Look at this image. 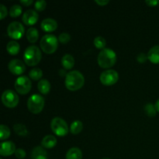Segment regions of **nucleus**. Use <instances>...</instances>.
Returning a JSON list of instances; mask_svg holds the SVG:
<instances>
[{
  "label": "nucleus",
  "mask_w": 159,
  "mask_h": 159,
  "mask_svg": "<svg viewBox=\"0 0 159 159\" xmlns=\"http://www.w3.org/2000/svg\"><path fill=\"white\" fill-rule=\"evenodd\" d=\"M102 159H110V158H102Z\"/></svg>",
  "instance_id": "ea45409f"
},
{
  "label": "nucleus",
  "mask_w": 159,
  "mask_h": 159,
  "mask_svg": "<svg viewBox=\"0 0 159 159\" xmlns=\"http://www.w3.org/2000/svg\"><path fill=\"white\" fill-rule=\"evenodd\" d=\"M31 159H48V154L42 146H36L31 152Z\"/></svg>",
  "instance_id": "2eb2a0df"
},
{
  "label": "nucleus",
  "mask_w": 159,
  "mask_h": 159,
  "mask_svg": "<svg viewBox=\"0 0 159 159\" xmlns=\"http://www.w3.org/2000/svg\"><path fill=\"white\" fill-rule=\"evenodd\" d=\"M148 58V55H146L144 53H141V54H138V56L137 57V60L138 61V62L140 63H144V62L147 61Z\"/></svg>",
  "instance_id": "72a5a7b5"
},
{
  "label": "nucleus",
  "mask_w": 159,
  "mask_h": 159,
  "mask_svg": "<svg viewBox=\"0 0 159 159\" xmlns=\"http://www.w3.org/2000/svg\"><path fill=\"white\" fill-rule=\"evenodd\" d=\"M14 154H15L16 157L19 159H23L26 157V152L23 148H17Z\"/></svg>",
  "instance_id": "2f4dec72"
},
{
  "label": "nucleus",
  "mask_w": 159,
  "mask_h": 159,
  "mask_svg": "<svg viewBox=\"0 0 159 159\" xmlns=\"http://www.w3.org/2000/svg\"><path fill=\"white\" fill-rule=\"evenodd\" d=\"M20 44L16 41H15V40H11V41H9L7 43V46H6V50L12 55H16V54H18L19 51H20Z\"/></svg>",
  "instance_id": "4be33fe9"
},
{
  "label": "nucleus",
  "mask_w": 159,
  "mask_h": 159,
  "mask_svg": "<svg viewBox=\"0 0 159 159\" xmlns=\"http://www.w3.org/2000/svg\"><path fill=\"white\" fill-rule=\"evenodd\" d=\"M93 43L94 45L96 46V48H99V49H104L105 48L106 44H107V41H106L105 38L101 36H98L93 40Z\"/></svg>",
  "instance_id": "bb28decb"
},
{
  "label": "nucleus",
  "mask_w": 159,
  "mask_h": 159,
  "mask_svg": "<svg viewBox=\"0 0 159 159\" xmlns=\"http://www.w3.org/2000/svg\"><path fill=\"white\" fill-rule=\"evenodd\" d=\"M0 159H2V158H0Z\"/></svg>",
  "instance_id": "a19ab883"
},
{
  "label": "nucleus",
  "mask_w": 159,
  "mask_h": 159,
  "mask_svg": "<svg viewBox=\"0 0 159 159\" xmlns=\"http://www.w3.org/2000/svg\"><path fill=\"white\" fill-rule=\"evenodd\" d=\"M14 86H15L16 90L19 93L24 95L27 94L30 91L32 84H31L30 79L27 76L22 75L17 78L15 84H14Z\"/></svg>",
  "instance_id": "1a4fd4ad"
},
{
  "label": "nucleus",
  "mask_w": 159,
  "mask_h": 159,
  "mask_svg": "<svg viewBox=\"0 0 159 159\" xmlns=\"http://www.w3.org/2000/svg\"><path fill=\"white\" fill-rule=\"evenodd\" d=\"M39 15L37 11L34 9H28L23 13V22L27 26H32L34 25L38 20Z\"/></svg>",
  "instance_id": "f8f14e48"
},
{
  "label": "nucleus",
  "mask_w": 159,
  "mask_h": 159,
  "mask_svg": "<svg viewBox=\"0 0 159 159\" xmlns=\"http://www.w3.org/2000/svg\"><path fill=\"white\" fill-rule=\"evenodd\" d=\"M40 44L43 52L52 54L57 50L58 46V39L54 34H45L40 40Z\"/></svg>",
  "instance_id": "20e7f679"
},
{
  "label": "nucleus",
  "mask_w": 159,
  "mask_h": 159,
  "mask_svg": "<svg viewBox=\"0 0 159 159\" xmlns=\"http://www.w3.org/2000/svg\"><path fill=\"white\" fill-rule=\"evenodd\" d=\"M38 90L43 95H46L51 90V83L48 79H40L37 83Z\"/></svg>",
  "instance_id": "aec40b11"
},
{
  "label": "nucleus",
  "mask_w": 159,
  "mask_h": 159,
  "mask_svg": "<svg viewBox=\"0 0 159 159\" xmlns=\"http://www.w3.org/2000/svg\"><path fill=\"white\" fill-rule=\"evenodd\" d=\"M20 2L24 5V6H28L32 4L33 0H20Z\"/></svg>",
  "instance_id": "e433bc0d"
},
{
  "label": "nucleus",
  "mask_w": 159,
  "mask_h": 159,
  "mask_svg": "<svg viewBox=\"0 0 159 159\" xmlns=\"http://www.w3.org/2000/svg\"><path fill=\"white\" fill-rule=\"evenodd\" d=\"M145 110L146 113L149 116H155L156 115V109H155V105L152 103H148L147 105L145 106Z\"/></svg>",
  "instance_id": "c85d7f7f"
},
{
  "label": "nucleus",
  "mask_w": 159,
  "mask_h": 159,
  "mask_svg": "<svg viewBox=\"0 0 159 159\" xmlns=\"http://www.w3.org/2000/svg\"><path fill=\"white\" fill-rule=\"evenodd\" d=\"M45 101L43 96L40 94H34L30 96L27 101V107L33 113H40L44 107Z\"/></svg>",
  "instance_id": "39448f33"
},
{
  "label": "nucleus",
  "mask_w": 159,
  "mask_h": 159,
  "mask_svg": "<svg viewBox=\"0 0 159 159\" xmlns=\"http://www.w3.org/2000/svg\"><path fill=\"white\" fill-rule=\"evenodd\" d=\"M22 12V7L20 5L15 4L10 7L9 10V15L12 17H17L21 14Z\"/></svg>",
  "instance_id": "cd10ccee"
},
{
  "label": "nucleus",
  "mask_w": 159,
  "mask_h": 159,
  "mask_svg": "<svg viewBox=\"0 0 159 159\" xmlns=\"http://www.w3.org/2000/svg\"><path fill=\"white\" fill-rule=\"evenodd\" d=\"M34 6H35V9L37 11H42L46 8L47 2L44 0H37V1L35 2Z\"/></svg>",
  "instance_id": "7c9ffc66"
},
{
  "label": "nucleus",
  "mask_w": 159,
  "mask_h": 159,
  "mask_svg": "<svg viewBox=\"0 0 159 159\" xmlns=\"http://www.w3.org/2000/svg\"><path fill=\"white\" fill-rule=\"evenodd\" d=\"M56 144H57V139L55 137L51 134L46 135L43 137L41 141V145L44 148H52Z\"/></svg>",
  "instance_id": "f3484780"
},
{
  "label": "nucleus",
  "mask_w": 159,
  "mask_h": 159,
  "mask_svg": "<svg viewBox=\"0 0 159 159\" xmlns=\"http://www.w3.org/2000/svg\"><path fill=\"white\" fill-rule=\"evenodd\" d=\"M82 128H83V124H82V121L75 120L71 123V127H70V131L73 134H78L82 131Z\"/></svg>",
  "instance_id": "b1692460"
},
{
  "label": "nucleus",
  "mask_w": 159,
  "mask_h": 159,
  "mask_svg": "<svg viewBox=\"0 0 159 159\" xmlns=\"http://www.w3.org/2000/svg\"><path fill=\"white\" fill-rule=\"evenodd\" d=\"M13 130L16 134L21 137H26L29 134L26 126L22 124H16L13 126Z\"/></svg>",
  "instance_id": "5701e85b"
},
{
  "label": "nucleus",
  "mask_w": 159,
  "mask_h": 159,
  "mask_svg": "<svg viewBox=\"0 0 159 159\" xmlns=\"http://www.w3.org/2000/svg\"><path fill=\"white\" fill-rule=\"evenodd\" d=\"M19 96L12 89H6L2 94V102L9 108H14L19 103Z\"/></svg>",
  "instance_id": "0eeeda50"
},
{
  "label": "nucleus",
  "mask_w": 159,
  "mask_h": 159,
  "mask_svg": "<svg viewBox=\"0 0 159 159\" xmlns=\"http://www.w3.org/2000/svg\"><path fill=\"white\" fill-rule=\"evenodd\" d=\"M16 145L12 141H3L0 146V155L2 156H10L16 152Z\"/></svg>",
  "instance_id": "ddd939ff"
},
{
  "label": "nucleus",
  "mask_w": 159,
  "mask_h": 159,
  "mask_svg": "<svg viewBox=\"0 0 159 159\" xmlns=\"http://www.w3.org/2000/svg\"><path fill=\"white\" fill-rule=\"evenodd\" d=\"M97 61L101 68H111L116 61V53L110 48H104L101 50L100 52L98 54Z\"/></svg>",
  "instance_id": "f03ea898"
},
{
  "label": "nucleus",
  "mask_w": 159,
  "mask_h": 159,
  "mask_svg": "<svg viewBox=\"0 0 159 159\" xmlns=\"http://www.w3.org/2000/svg\"><path fill=\"white\" fill-rule=\"evenodd\" d=\"M66 159H82V152L79 148H71L67 152Z\"/></svg>",
  "instance_id": "6ab92c4d"
},
{
  "label": "nucleus",
  "mask_w": 159,
  "mask_h": 159,
  "mask_svg": "<svg viewBox=\"0 0 159 159\" xmlns=\"http://www.w3.org/2000/svg\"><path fill=\"white\" fill-rule=\"evenodd\" d=\"M9 69L11 72L16 75H22L26 70V66H25L24 62L22 61L20 59H12L9 61Z\"/></svg>",
  "instance_id": "9b49d317"
},
{
  "label": "nucleus",
  "mask_w": 159,
  "mask_h": 159,
  "mask_svg": "<svg viewBox=\"0 0 159 159\" xmlns=\"http://www.w3.org/2000/svg\"><path fill=\"white\" fill-rule=\"evenodd\" d=\"M146 4L148 5L149 6H155L156 5L158 4V0H146Z\"/></svg>",
  "instance_id": "f704fd0d"
},
{
  "label": "nucleus",
  "mask_w": 159,
  "mask_h": 159,
  "mask_svg": "<svg viewBox=\"0 0 159 159\" xmlns=\"http://www.w3.org/2000/svg\"><path fill=\"white\" fill-rule=\"evenodd\" d=\"M85 82L83 75L77 70L71 71L65 76V86L71 91H75L82 88Z\"/></svg>",
  "instance_id": "f257e3e1"
},
{
  "label": "nucleus",
  "mask_w": 159,
  "mask_h": 159,
  "mask_svg": "<svg viewBox=\"0 0 159 159\" xmlns=\"http://www.w3.org/2000/svg\"><path fill=\"white\" fill-rule=\"evenodd\" d=\"M62 74H64V75H67L68 73H66L65 71H62V69H61L60 71H59V75H60L61 76H63V75Z\"/></svg>",
  "instance_id": "58836bf2"
},
{
  "label": "nucleus",
  "mask_w": 159,
  "mask_h": 159,
  "mask_svg": "<svg viewBox=\"0 0 159 159\" xmlns=\"http://www.w3.org/2000/svg\"><path fill=\"white\" fill-rule=\"evenodd\" d=\"M25 32L24 26L18 21H13L9 23L7 27V34L9 37L15 40H19L23 36Z\"/></svg>",
  "instance_id": "6e6552de"
},
{
  "label": "nucleus",
  "mask_w": 159,
  "mask_h": 159,
  "mask_svg": "<svg viewBox=\"0 0 159 159\" xmlns=\"http://www.w3.org/2000/svg\"><path fill=\"white\" fill-rule=\"evenodd\" d=\"M26 36L27 40L30 43H35L39 37V32L35 27H30L27 30L26 33Z\"/></svg>",
  "instance_id": "412c9836"
},
{
  "label": "nucleus",
  "mask_w": 159,
  "mask_h": 159,
  "mask_svg": "<svg viewBox=\"0 0 159 159\" xmlns=\"http://www.w3.org/2000/svg\"><path fill=\"white\" fill-rule=\"evenodd\" d=\"M61 65L65 69H71L75 65V58L70 54H65L61 58Z\"/></svg>",
  "instance_id": "a211bd4d"
},
{
  "label": "nucleus",
  "mask_w": 159,
  "mask_h": 159,
  "mask_svg": "<svg viewBox=\"0 0 159 159\" xmlns=\"http://www.w3.org/2000/svg\"><path fill=\"white\" fill-rule=\"evenodd\" d=\"M148 58L152 63L159 64V45H155L149 50L148 53Z\"/></svg>",
  "instance_id": "dca6fc26"
},
{
  "label": "nucleus",
  "mask_w": 159,
  "mask_h": 159,
  "mask_svg": "<svg viewBox=\"0 0 159 159\" xmlns=\"http://www.w3.org/2000/svg\"><path fill=\"white\" fill-rule=\"evenodd\" d=\"M41 28L45 32H52L57 27V23L52 18H46L41 22Z\"/></svg>",
  "instance_id": "4468645a"
},
{
  "label": "nucleus",
  "mask_w": 159,
  "mask_h": 159,
  "mask_svg": "<svg viewBox=\"0 0 159 159\" xmlns=\"http://www.w3.org/2000/svg\"><path fill=\"white\" fill-rule=\"evenodd\" d=\"M29 76L34 81L40 80L43 76V71L39 68H34L30 71Z\"/></svg>",
  "instance_id": "393cba45"
},
{
  "label": "nucleus",
  "mask_w": 159,
  "mask_h": 159,
  "mask_svg": "<svg viewBox=\"0 0 159 159\" xmlns=\"http://www.w3.org/2000/svg\"><path fill=\"white\" fill-rule=\"evenodd\" d=\"M41 51L36 45H30L25 50L23 59L25 63L29 66H35L41 60Z\"/></svg>",
  "instance_id": "7ed1b4c3"
},
{
  "label": "nucleus",
  "mask_w": 159,
  "mask_h": 159,
  "mask_svg": "<svg viewBox=\"0 0 159 159\" xmlns=\"http://www.w3.org/2000/svg\"><path fill=\"white\" fill-rule=\"evenodd\" d=\"M155 109H156L157 112H158L159 113V99L156 101V102H155Z\"/></svg>",
  "instance_id": "4c0bfd02"
},
{
  "label": "nucleus",
  "mask_w": 159,
  "mask_h": 159,
  "mask_svg": "<svg viewBox=\"0 0 159 159\" xmlns=\"http://www.w3.org/2000/svg\"><path fill=\"white\" fill-rule=\"evenodd\" d=\"M6 15H7V8L3 4H0V18L1 20L4 19Z\"/></svg>",
  "instance_id": "473e14b6"
},
{
  "label": "nucleus",
  "mask_w": 159,
  "mask_h": 159,
  "mask_svg": "<svg viewBox=\"0 0 159 159\" xmlns=\"http://www.w3.org/2000/svg\"><path fill=\"white\" fill-rule=\"evenodd\" d=\"M10 136V130L7 126L4 124L0 125V140L3 141L5 139H7Z\"/></svg>",
  "instance_id": "a878e982"
},
{
  "label": "nucleus",
  "mask_w": 159,
  "mask_h": 159,
  "mask_svg": "<svg viewBox=\"0 0 159 159\" xmlns=\"http://www.w3.org/2000/svg\"><path fill=\"white\" fill-rule=\"evenodd\" d=\"M71 40V36L68 33H61L58 36V40L62 43H67Z\"/></svg>",
  "instance_id": "c756f323"
},
{
  "label": "nucleus",
  "mask_w": 159,
  "mask_h": 159,
  "mask_svg": "<svg viewBox=\"0 0 159 159\" xmlns=\"http://www.w3.org/2000/svg\"><path fill=\"white\" fill-rule=\"evenodd\" d=\"M95 2H96L97 4H99V6H106L107 4H108L109 2H110V1L109 0H95Z\"/></svg>",
  "instance_id": "c9c22d12"
},
{
  "label": "nucleus",
  "mask_w": 159,
  "mask_h": 159,
  "mask_svg": "<svg viewBox=\"0 0 159 159\" xmlns=\"http://www.w3.org/2000/svg\"><path fill=\"white\" fill-rule=\"evenodd\" d=\"M51 127L52 131L59 137L65 136L68 132V127L67 123L62 118L58 117V116L53 118L51 123Z\"/></svg>",
  "instance_id": "423d86ee"
},
{
  "label": "nucleus",
  "mask_w": 159,
  "mask_h": 159,
  "mask_svg": "<svg viewBox=\"0 0 159 159\" xmlns=\"http://www.w3.org/2000/svg\"><path fill=\"white\" fill-rule=\"evenodd\" d=\"M99 79L103 85H112L118 81L119 74L113 69H107L101 73Z\"/></svg>",
  "instance_id": "9d476101"
}]
</instances>
